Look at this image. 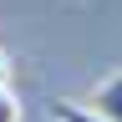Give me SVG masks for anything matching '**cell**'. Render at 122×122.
Wrapping results in <instances>:
<instances>
[{"label": "cell", "mask_w": 122, "mask_h": 122, "mask_svg": "<svg viewBox=\"0 0 122 122\" xmlns=\"http://www.w3.org/2000/svg\"><path fill=\"white\" fill-rule=\"evenodd\" d=\"M0 86H10V56L0 51Z\"/></svg>", "instance_id": "4"}, {"label": "cell", "mask_w": 122, "mask_h": 122, "mask_svg": "<svg viewBox=\"0 0 122 122\" xmlns=\"http://www.w3.org/2000/svg\"><path fill=\"white\" fill-rule=\"evenodd\" d=\"M51 117H56V122H107L102 112H92L86 102H71V97H56V102H51Z\"/></svg>", "instance_id": "2"}, {"label": "cell", "mask_w": 122, "mask_h": 122, "mask_svg": "<svg viewBox=\"0 0 122 122\" xmlns=\"http://www.w3.org/2000/svg\"><path fill=\"white\" fill-rule=\"evenodd\" d=\"M86 107H92V112H102L107 122H122V71H112L107 81H97V86H92Z\"/></svg>", "instance_id": "1"}, {"label": "cell", "mask_w": 122, "mask_h": 122, "mask_svg": "<svg viewBox=\"0 0 122 122\" xmlns=\"http://www.w3.org/2000/svg\"><path fill=\"white\" fill-rule=\"evenodd\" d=\"M0 122H20V97L10 86H0Z\"/></svg>", "instance_id": "3"}]
</instances>
